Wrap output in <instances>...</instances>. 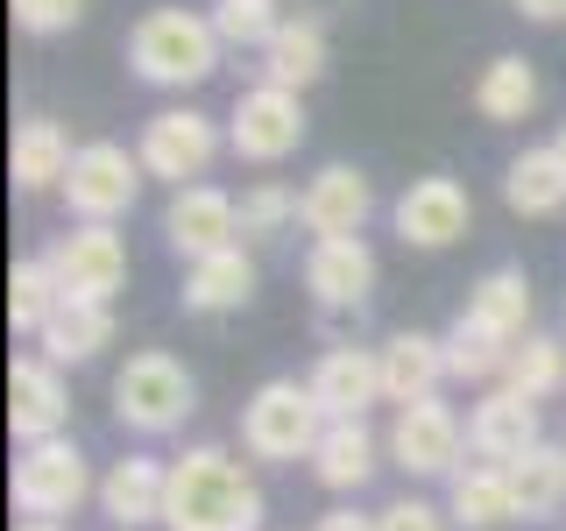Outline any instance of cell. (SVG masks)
<instances>
[{"label": "cell", "instance_id": "cell-1", "mask_svg": "<svg viewBox=\"0 0 566 531\" xmlns=\"http://www.w3.org/2000/svg\"><path fill=\"white\" fill-rule=\"evenodd\" d=\"M262 489L227 447H185L170 460V496H164V531H262Z\"/></svg>", "mask_w": 566, "mask_h": 531}, {"label": "cell", "instance_id": "cell-2", "mask_svg": "<svg viewBox=\"0 0 566 531\" xmlns=\"http://www.w3.org/2000/svg\"><path fill=\"white\" fill-rule=\"evenodd\" d=\"M220 29H212V14L199 8H149L142 22L128 29V71L142 85H156V93H191V85H206L212 71H220Z\"/></svg>", "mask_w": 566, "mask_h": 531}, {"label": "cell", "instance_id": "cell-3", "mask_svg": "<svg viewBox=\"0 0 566 531\" xmlns=\"http://www.w3.org/2000/svg\"><path fill=\"white\" fill-rule=\"evenodd\" d=\"M199 412V383L191 368L164 347H142L114 368V425L135 439H170L177 425Z\"/></svg>", "mask_w": 566, "mask_h": 531}, {"label": "cell", "instance_id": "cell-4", "mask_svg": "<svg viewBox=\"0 0 566 531\" xmlns=\"http://www.w3.org/2000/svg\"><path fill=\"white\" fill-rule=\"evenodd\" d=\"M318 433H326V412H318L312 383H297V376H270L241 404V454L248 460L297 468V460L318 454Z\"/></svg>", "mask_w": 566, "mask_h": 531}, {"label": "cell", "instance_id": "cell-5", "mask_svg": "<svg viewBox=\"0 0 566 531\" xmlns=\"http://www.w3.org/2000/svg\"><path fill=\"white\" fill-rule=\"evenodd\" d=\"M8 496H14V510H22L29 524H57V518H71V510L85 503V496H99V482H93V460H85V447L64 433V439H43V447H22V454H14Z\"/></svg>", "mask_w": 566, "mask_h": 531}, {"label": "cell", "instance_id": "cell-6", "mask_svg": "<svg viewBox=\"0 0 566 531\" xmlns=\"http://www.w3.org/2000/svg\"><path fill=\"white\" fill-rule=\"evenodd\" d=\"M142 156L128 142H85L71 156V177H64V212L71 227H120L142 199Z\"/></svg>", "mask_w": 566, "mask_h": 531}, {"label": "cell", "instance_id": "cell-7", "mask_svg": "<svg viewBox=\"0 0 566 531\" xmlns=\"http://www.w3.org/2000/svg\"><path fill=\"white\" fill-rule=\"evenodd\" d=\"M220 149H227V128L212 114H199V106H164V114H149V121H142V142H135L142 170L164 177L170 191L199 185Z\"/></svg>", "mask_w": 566, "mask_h": 531}, {"label": "cell", "instance_id": "cell-8", "mask_svg": "<svg viewBox=\"0 0 566 531\" xmlns=\"http://www.w3.org/2000/svg\"><path fill=\"white\" fill-rule=\"evenodd\" d=\"M305 93H283V85H248L234 100V114H227V149L241 156V164H283V156H297V142H305Z\"/></svg>", "mask_w": 566, "mask_h": 531}, {"label": "cell", "instance_id": "cell-9", "mask_svg": "<svg viewBox=\"0 0 566 531\" xmlns=\"http://www.w3.org/2000/svg\"><path fill=\"white\" fill-rule=\"evenodd\" d=\"M43 256L64 283V298H78V305H114V291L128 283V241L114 227H64Z\"/></svg>", "mask_w": 566, "mask_h": 531}, {"label": "cell", "instance_id": "cell-10", "mask_svg": "<svg viewBox=\"0 0 566 531\" xmlns=\"http://www.w3.org/2000/svg\"><path fill=\"white\" fill-rule=\"evenodd\" d=\"M164 248L177 262H206L220 248H241V199L220 185H185L164 206Z\"/></svg>", "mask_w": 566, "mask_h": 531}, {"label": "cell", "instance_id": "cell-11", "mask_svg": "<svg viewBox=\"0 0 566 531\" xmlns=\"http://www.w3.org/2000/svg\"><path fill=\"white\" fill-rule=\"evenodd\" d=\"M460 447H468V425L447 397H424V404H403L397 425H389L382 454L397 460L403 475H460Z\"/></svg>", "mask_w": 566, "mask_h": 531}, {"label": "cell", "instance_id": "cell-12", "mask_svg": "<svg viewBox=\"0 0 566 531\" xmlns=\"http://www.w3.org/2000/svg\"><path fill=\"white\" fill-rule=\"evenodd\" d=\"M389 220H397V241L403 248L439 256V248H453L474 227V199H468V185H460V177H411V185H403V199L389 206Z\"/></svg>", "mask_w": 566, "mask_h": 531}, {"label": "cell", "instance_id": "cell-13", "mask_svg": "<svg viewBox=\"0 0 566 531\" xmlns=\"http://www.w3.org/2000/svg\"><path fill=\"white\" fill-rule=\"evenodd\" d=\"M64 425H71L64 368L43 362V354H14V362H8V433H14V447L64 439Z\"/></svg>", "mask_w": 566, "mask_h": 531}, {"label": "cell", "instance_id": "cell-14", "mask_svg": "<svg viewBox=\"0 0 566 531\" xmlns=\"http://www.w3.org/2000/svg\"><path fill=\"white\" fill-rule=\"evenodd\" d=\"M368 212H376V185H368V170H354V164L312 170L305 191H297V227H305L312 241H354L368 227Z\"/></svg>", "mask_w": 566, "mask_h": 531}, {"label": "cell", "instance_id": "cell-15", "mask_svg": "<svg viewBox=\"0 0 566 531\" xmlns=\"http://www.w3.org/2000/svg\"><path fill=\"white\" fill-rule=\"evenodd\" d=\"M538 404L517 397V389H482L474 397V412H468V454L474 460H489V468H510V460H524L531 447H538Z\"/></svg>", "mask_w": 566, "mask_h": 531}, {"label": "cell", "instance_id": "cell-16", "mask_svg": "<svg viewBox=\"0 0 566 531\" xmlns=\"http://www.w3.org/2000/svg\"><path fill=\"white\" fill-rule=\"evenodd\" d=\"M305 291L326 312H361L368 291H376V248L361 235L354 241H312L305 248Z\"/></svg>", "mask_w": 566, "mask_h": 531}, {"label": "cell", "instance_id": "cell-17", "mask_svg": "<svg viewBox=\"0 0 566 531\" xmlns=\"http://www.w3.org/2000/svg\"><path fill=\"white\" fill-rule=\"evenodd\" d=\"M376 362H382V397L397 404H424V397H439V383H447V333H418V326H403V333H389V341L376 347Z\"/></svg>", "mask_w": 566, "mask_h": 531}, {"label": "cell", "instance_id": "cell-18", "mask_svg": "<svg viewBox=\"0 0 566 531\" xmlns=\"http://www.w3.org/2000/svg\"><path fill=\"white\" fill-rule=\"evenodd\" d=\"M164 496H170V460H156V454H120L114 468L99 475V510L120 531L164 524Z\"/></svg>", "mask_w": 566, "mask_h": 531}, {"label": "cell", "instance_id": "cell-19", "mask_svg": "<svg viewBox=\"0 0 566 531\" xmlns=\"http://www.w3.org/2000/svg\"><path fill=\"white\" fill-rule=\"evenodd\" d=\"M312 397H318V412L326 418H361L368 404H389L382 397V362H376V347H326L312 362Z\"/></svg>", "mask_w": 566, "mask_h": 531}, {"label": "cell", "instance_id": "cell-20", "mask_svg": "<svg viewBox=\"0 0 566 531\" xmlns=\"http://www.w3.org/2000/svg\"><path fill=\"white\" fill-rule=\"evenodd\" d=\"M376 468H382V439L368 433V418H326V433H318V454H312L318 489L361 496L368 482H376Z\"/></svg>", "mask_w": 566, "mask_h": 531}, {"label": "cell", "instance_id": "cell-21", "mask_svg": "<svg viewBox=\"0 0 566 531\" xmlns=\"http://www.w3.org/2000/svg\"><path fill=\"white\" fill-rule=\"evenodd\" d=\"M333 64V35L318 14H291V22L276 29V43L262 50V85H283V93H305V85L326 79Z\"/></svg>", "mask_w": 566, "mask_h": 531}, {"label": "cell", "instance_id": "cell-22", "mask_svg": "<svg viewBox=\"0 0 566 531\" xmlns=\"http://www.w3.org/2000/svg\"><path fill=\"white\" fill-rule=\"evenodd\" d=\"M503 206L517 212V220H553L566 206V164L553 142H531L503 164Z\"/></svg>", "mask_w": 566, "mask_h": 531}, {"label": "cell", "instance_id": "cell-23", "mask_svg": "<svg viewBox=\"0 0 566 531\" xmlns=\"http://www.w3.org/2000/svg\"><path fill=\"white\" fill-rule=\"evenodd\" d=\"M248 298H255V256L248 248H220L206 262H185V312L220 319V312H241Z\"/></svg>", "mask_w": 566, "mask_h": 531}, {"label": "cell", "instance_id": "cell-24", "mask_svg": "<svg viewBox=\"0 0 566 531\" xmlns=\"http://www.w3.org/2000/svg\"><path fill=\"white\" fill-rule=\"evenodd\" d=\"M460 319H474L482 333H495V341L517 347L531 333V277L517 270V262H495V270L468 291V305H460Z\"/></svg>", "mask_w": 566, "mask_h": 531}, {"label": "cell", "instance_id": "cell-25", "mask_svg": "<svg viewBox=\"0 0 566 531\" xmlns=\"http://www.w3.org/2000/svg\"><path fill=\"white\" fill-rule=\"evenodd\" d=\"M106 347H114V305H78V298H64V312L35 333V354L57 368H85Z\"/></svg>", "mask_w": 566, "mask_h": 531}, {"label": "cell", "instance_id": "cell-26", "mask_svg": "<svg viewBox=\"0 0 566 531\" xmlns=\"http://www.w3.org/2000/svg\"><path fill=\"white\" fill-rule=\"evenodd\" d=\"M447 518L460 531H495L517 518V496H510V468H489V460H468L460 475H447Z\"/></svg>", "mask_w": 566, "mask_h": 531}, {"label": "cell", "instance_id": "cell-27", "mask_svg": "<svg viewBox=\"0 0 566 531\" xmlns=\"http://www.w3.org/2000/svg\"><path fill=\"white\" fill-rule=\"evenodd\" d=\"M474 114L495 121V128H510V121H531V106H538V71H531V58H517V50H503V58L482 64V79H474Z\"/></svg>", "mask_w": 566, "mask_h": 531}, {"label": "cell", "instance_id": "cell-28", "mask_svg": "<svg viewBox=\"0 0 566 531\" xmlns=\"http://www.w3.org/2000/svg\"><path fill=\"white\" fill-rule=\"evenodd\" d=\"M71 156H78V149H71V135L57 128V121L35 114V121L14 128V156H8V164H14V185H22V191H64Z\"/></svg>", "mask_w": 566, "mask_h": 531}, {"label": "cell", "instance_id": "cell-29", "mask_svg": "<svg viewBox=\"0 0 566 531\" xmlns=\"http://www.w3.org/2000/svg\"><path fill=\"white\" fill-rule=\"evenodd\" d=\"M57 312H64V283H57V270H50V256H22L8 270V326L35 341Z\"/></svg>", "mask_w": 566, "mask_h": 531}, {"label": "cell", "instance_id": "cell-30", "mask_svg": "<svg viewBox=\"0 0 566 531\" xmlns=\"http://www.w3.org/2000/svg\"><path fill=\"white\" fill-rule=\"evenodd\" d=\"M510 496H517V518H553L566 503V447L538 439L524 460H510Z\"/></svg>", "mask_w": 566, "mask_h": 531}, {"label": "cell", "instance_id": "cell-31", "mask_svg": "<svg viewBox=\"0 0 566 531\" xmlns=\"http://www.w3.org/2000/svg\"><path fill=\"white\" fill-rule=\"evenodd\" d=\"M503 389H517V397H531V404L559 397V389H566V341H559V333H524V341L510 347Z\"/></svg>", "mask_w": 566, "mask_h": 531}, {"label": "cell", "instance_id": "cell-32", "mask_svg": "<svg viewBox=\"0 0 566 531\" xmlns=\"http://www.w3.org/2000/svg\"><path fill=\"white\" fill-rule=\"evenodd\" d=\"M510 368V341L482 333L474 319H453L447 326V383H474V389H495Z\"/></svg>", "mask_w": 566, "mask_h": 531}, {"label": "cell", "instance_id": "cell-33", "mask_svg": "<svg viewBox=\"0 0 566 531\" xmlns=\"http://www.w3.org/2000/svg\"><path fill=\"white\" fill-rule=\"evenodd\" d=\"M206 14H212V29H220V43H227V50H270V43H276V29L291 22L276 0H212Z\"/></svg>", "mask_w": 566, "mask_h": 531}, {"label": "cell", "instance_id": "cell-34", "mask_svg": "<svg viewBox=\"0 0 566 531\" xmlns=\"http://www.w3.org/2000/svg\"><path fill=\"white\" fill-rule=\"evenodd\" d=\"M283 227H297V191L276 177H255L241 191V241H276Z\"/></svg>", "mask_w": 566, "mask_h": 531}, {"label": "cell", "instance_id": "cell-35", "mask_svg": "<svg viewBox=\"0 0 566 531\" xmlns=\"http://www.w3.org/2000/svg\"><path fill=\"white\" fill-rule=\"evenodd\" d=\"M8 8H14L22 35H64V29H78L85 0H8Z\"/></svg>", "mask_w": 566, "mask_h": 531}, {"label": "cell", "instance_id": "cell-36", "mask_svg": "<svg viewBox=\"0 0 566 531\" xmlns=\"http://www.w3.org/2000/svg\"><path fill=\"white\" fill-rule=\"evenodd\" d=\"M453 518L439 503H424V496H397V503L376 510V531H447Z\"/></svg>", "mask_w": 566, "mask_h": 531}, {"label": "cell", "instance_id": "cell-37", "mask_svg": "<svg viewBox=\"0 0 566 531\" xmlns=\"http://www.w3.org/2000/svg\"><path fill=\"white\" fill-rule=\"evenodd\" d=\"M510 8H517L524 22H538V29H559L566 22V0H510Z\"/></svg>", "mask_w": 566, "mask_h": 531}, {"label": "cell", "instance_id": "cell-38", "mask_svg": "<svg viewBox=\"0 0 566 531\" xmlns=\"http://www.w3.org/2000/svg\"><path fill=\"white\" fill-rule=\"evenodd\" d=\"M312 531H376V518H361V510H326Z\"/></svg>", "mask_w": 566, "mask_h": 531}, {"label": "cell", "instance_id": "cell-39", "mask_svg": "<svg viewBox=\"0 0 566 531\" xmlns=\"http://www.w3.org/2000/svg\"><path fill=\"white\" fill-rule=\"evenodd\" d=\"M553 149H559V164H566V121H559V135H553Z\"/></svg>", "mask_w": 566, "mask_h": 531}, {"label": "cell", "instance_id": "cell-40", "mask_svg": "<svg viewBox=\"0 0 566 531\" xmlns=\"http://www.w3.org/2000/svg\"><path fill=\"white\" fill-rule=\"evenodd\" d=\"M22 531H64V524H22Z\"/></svg>", "mask_w": 566, "mask_h": 531}]
</instances>
